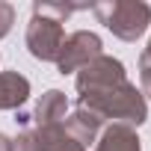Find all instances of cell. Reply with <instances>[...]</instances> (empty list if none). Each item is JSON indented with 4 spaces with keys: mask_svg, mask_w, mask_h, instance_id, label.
<instances>
[{
    "mask_svg": "<svg viewBox=\"0 0 151 151\" xmlns=\"http://www.w3.org/2000/svg\"><path fill=\"white\" fill-rule=\"evenodd\" d=\"M77 107L89 110L92 116H98L101 122H110V124L139 127L148 122V101L127 77L77 92Z\"/></svg>",
    "mask_w": 151,
    "mask_h": 151,
    "instance_id": "6da1fadb",
    "label": "cell"
},
{
    "mask_svg": "<svg viewBox=\"0 0 151 151\" xmlns=\"http://www.w3.org/2000/svg\"><path fill=\"white\" fill-rule=\"evenodd\" d=\"M92 12L122 42H136L151 27V6L142 0H104L92 3Z\"/></svg>",
    "mask_w": 151,
    "mask_h": 151,
    "instance_id": "7a4b0ae2",
    "label": "cell"
},
{
    "mask_svg": "<svg viewBox=\"0 0 151 151\" xmlns=\"http://www.w3.org/2000/svg\"><path fill=\"white\" fill-rule=\"evenodd\" d=\"M62 42H65V27L53 18H45V15H30L27 21V33H24V45L30 50L33 59L39 62H56L59 50H62Z\"/></svg>",
    "mask_w": 151,
    "mask_h": 151,
    "instance_id": "3957f363",
    "label": "cell"
},
{
    "mask_svg": "<svg viewBox=\"0 0 151 151\" xmlns=\"http://www.w3.org/2000/svg\"><path fill=\"white\" fill-rule=\"evenodd\" d=\"M104 53V42L98 33L92 30H77V33H71L65 36L62 42V50L56 56V71L59 74H77L80 68H86L92 59H98Z\"/></svg>",
    "mask_w": 151,
    "mask_h": 151,
    "instance_id": "277c9868",
    "label": "cell"
},
{
    "mask_svg": "<svg viewBox=\"0 0 151 151\" xmlns=\"http://www.w3.org/2000/svg\"><path fill=\"white\" fill-rule=\"evenodd\" d=\"M15 151H86L77 139H71L62 124L53 127H24L15 136Z\"/></svg>",
    "mask_w": 151,
    "mask_h": 151,
    "instance_id": "5b68a950",
    "label": "cell"
},
{
    "mask_svg": "<svg viewBox=\"0 0 151 151\" xmlns=\"http://www.w3.org/2000/svg\"><path fill=\"white\" fill-rule=\"evenodd\" d=\"M65 116H68V98H65V92L62 89H47L36 101V107L30 113V122H36V127H53V124H62Z\"/></svg>",
    "mask_w": 151,
    "mask_h": 151,
    "instance_id": "8992f818",
    "label": "cell"
},
{
    "mask_svg": "<svg viewBox=\"0 0 151 151\" xmlns=\"http://www.w3.org/2000/svg\"><path fill=\"white\" fill-rule=\"evenodd\" d=\"M62 127H65V133H68L71 139H77V142L86 148V145L98 142V136H101V130H104V122H101L98 116H92L89 110H83V107H74V110L65 116Z\"/></svg>",
    "mask_w": 151,
    "mask_h": 151,
    "instance_id": "52a82bcc",
    "label": "cell"
},
{
    "mask_svg": "<svg viewBox=\"0 0 151 151\" xmlns=\"http://www.w3.org/2000/svg\"><path fill=\"white\" fill-rule=\"evenodd\" d=\"M30 98V80L18 71H0V110L18 113Z\"/></svg>",
    "mask_w": 151,
    "mask_h": 151,
    "instance_id": "ba28073f",
    "label": "cell"
},
{
    "mask_svg": "<svg viewBox=\"0 0 151 151\" xmlns=\"http://www.w3.org/2000/svg\"><path fill=\"white\" fill-rule=\"evenodd\" d=\"M95 151H142V139H139L136 127L107 124L95 142Z\"/></svg>",
    "mask_w": 151,
    "mask_h": 151,
    "instance_id": "9c48e42d",
    "label": "cell"
},
{
    "mask_svg": "<svg viewBox=\"0 0 151 151\" xmlns=\"http://www.w3.org/2000/svg\"><path fill=\"white\" fill-rule=\"evenodd\" d=\"M86 9H92V3H33V12L36 15H45V18H53V21H59V24H65L74 12H86Z\"/></svg>",
    "mask_w": 151,
    "mask_h": 151,
    "instance_id": "30bf717a",
    "label": "cell"
},
{
    "mask_svg": "<svg viewBox=\"0 0 151 151\" xmlns=\"http://www.w3.org/2000/svg\"><path fill=\"white\" fill-rule=\"evenodd\" d=\"M139 92L145 101L151 98V50L139 53Z\"/></svg>",
    "mask_w": 151,
    "mask_h": 151,
    "instance_id": "8fae6325",
    "label": "cell"
},
{
    "mask_svg": "<svg viewBox=\"0 0 151 151\" xmlns=\"http://www.w3.org/2000/svg\"><path fill=\"white\" fill-rule=\"evenodd\" d=\"M12 24H15V6L0 0V39H6L12 33Z\"/></svg>",
    "mask_w": 151,
    "mask_h": 151,
    "instance_id": "7c38bea8",
    "label": "cell"
},
{
    "mask_svg": "<svg viewBox=\"0 0 151 151\" xmlns=\"http://www.w3.org/2000/svg\"><path fill=\"white\" fill-rule=\"evenodd\" d=\"M0 151H15V139L9 133H0Z\"/></svg>",
    "mask_w": 151,
    "mask_h": 151,
    "instance_id": "4fadbf2b",
    "label": "cell"
},
{
    "mask_svg": "<svg viewBox=\"0 0 151 151\" xmlns=\"http://www.w3.org/2000/svg\"><path fill=\"white\" fill-rule=\"evenodd\" d=\"M145 50H151V36H148V47H145Z\"/></svg>",
    "mask_w": 151,
    "mask_h": 151,
    "instance_id": "5bb4252c",
    "label": "cell"
}]
</instances>
